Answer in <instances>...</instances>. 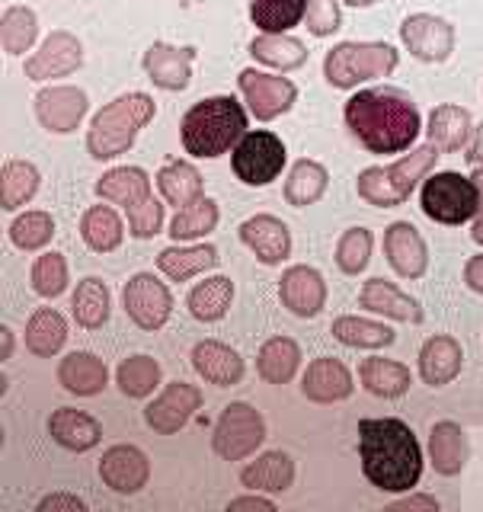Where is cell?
<instances>
[{
    "label": "cell",
    "mask_w": 483,
    "mask_h": 512,
    "mask_svg": "<svg viewBox=\"0 0 483 512\" xmlns=\"http://www.w3.org/2000/svg\"><path fill=\"white\" fill-rule=\"evenodd\" d=\"M327 186H330L327 167L317 164V160L301 157V160H295L292 170L285 176V202L292 208H308L324 199Z\"/></svg>",
    "instance_id": "36"
},
{
    "label": "cell",
    "mask_w": 483,
    "mask_h": 512,
    "mask_svg": "<svg viewBox=\"0 0 483 512\" xmlns=\"http://www.w3.org/2000/svg\"><path fill=\"white\" fill-rule=\"evenodd\" d=\"M202 410V391L189 381H173L144 407V423L157 436H176Z\"/></svg>",
    "instance_id": "14"
},
{
    "label": "cell",
    "mask_w": 483,
    "mask_h": 512,
    "mask_svg": "<svg viewBox=\"0 0 483 512\" xmlns=\"http://www.w3.org/2000/svg\"><path fill=\"white\" fill-rule=\"evenodd\" d=\"M55 237V218L48 212H23L10 224V240L16 250L23 253H36V250H45L52 244Z\"/></svg>",
    "instance_id": "47"
},
{
    "label": "cell",
    "mask_w": 483,
    "mask_h": 512,
    "mask_svg": "<svg viewBox=\"0 0 483 512\" xmlns=\"http://www.w3.org/2000/svg\"><path fill=\"white\" fill-rule=\"evenodd\" d=\"M471 180L477 183V215H474L471 237H474V244L483 247V167H474V176H471Z\"/></svg>",
    "instance_id": "54"
},
{
    "label": "cell",
    "mask_w": 483,
    "mask_h": 512,
    "mask_svg": "<svg viewBox=\"0 0 483 512\" xmlns=\"http://www.w3.org/2000/svg\"><path fill=\"white\" fill-rule=\"evenodd\" d=\"M58 384L74 397H96L106 391L109 372L100 356L87 349H74L58 362Z\"/></svg>",
    "instance_id": "26"
},
{
    "label": "cell",
    "mask_w": 483,
    "mask_h": 512,
    "mask_svg": "<svg viewBox=\"0 0 483 512\" xmlns=\"http://www.w3.org/2000/svg\"><path fill=\"white\" fill-rule=\"evenodd\" d=\"M0 340H4V349H0V359H13V330L4 324V327H0Z\"/></svg>",
    "instance_id": "57"
},
{
    "label": "cell",
    "mask_w": 483,
    "mask_h": 512,
    "mask_svg": "<svg viewBox=\"0 0 483 512\" xmlns=\"http://www.w3.org/2000/svg\"><path fill=\"white\" fill-rule=\"evenodd\" d=\"M218 218H221L218 202H215V199H208V196H202L196 205L180 208V212L173 215L167 234L173 237V244H176V240H199V237L212 234V231L218 228Z\"/></svg>",
    "instance_id": "45"
},
{
    "label": "cell",
    "mask_w": 483,
    "mask_h": 512,
    "mask_svg": "<svg viewBox=\"0 0 483 512\" xmlns=\"http://www.w3.org/2000/svg\"><path fill=\"white\" fill-rule=\"evenodd\" d=\"M231 301H234V282L228 276H208L199 285H192V292L186 295V308L202 324H215V320L228 314Z\"/></svg>",
    "instance_id": "38"
},
{
    "label": "cell",
    "mask_w": 483,
    "mask_h": 512,
    "mask_svg": "<svg viewBox=\"0 0 483 512\" xmlns=\"http://www.w3.org/2000/svg\"><path fill=\"white\" fill-rule=\"evenodd\" d=\"M237 87H240V96H244L247 109L253 112V119H260V122H272V119L285 116L298 100V87L288 77L263 74L253 68L240 71Z\"/></svg>",
    "instance_id": "13"
},
{
    "label": "cell",
    "mask_w": 483,
    "mask_h": 512,
    "mask_svg": "<svg viewBox=\"0 0 483 512\" xmlns=\"http://www.w3.org/2000/svg\"><path fill=\"white\" fill-rule=\"evenodd\" d=\"M192 368H196L208 384H218V388H234V384L244 381V372H247L240 352L221 340H202L192 346Z\"/></svg>",
    "instance_id": "24"
},
{
    "label": "cell",
    "mask_w": 483,
    "mask_h": 512,
    "mask_svg": "<svg viewBox=\"0 0 483 512\" xmlns=\"http://www.w3.org/2000/svg\"><path fill=\"white\" fill-rule=\"evenodd\" d=\"M400 52L388 42H340L324 58V77L336 90H356L365 80L391 77Z\"/></svg>",
    "instance_id": "7"
},
{
    "label": "cell",
    "mask_w": 483,
    "mask_h": 512,
    "mask_svg": "<svg viewBox=\"0 0 483 512\" xmlns=\"http://www.w3.org/2000/svg\"><path fill=\"white\" fill-rule=\"evenodd\" d=\"M343 119L368 154H404L423 132L420 109L397 87H368L352 93Z\"/></svg>",
    "instance_id": "1"
},
{
    "label": "cell",
    "mask_w": 483,
    "mask_h": 512,
    "mask_svg": "<svg viewBox=\"0 0 483 512\" xmlns=\"http://www.w3.org/2000/svg\"><path fill=\"white\" fill-rule=\"evenodd\" d=\"M471 112L464 106L455 103H442L429 112V125H426V138L436 144L439 151L445 154H455L461 151L464 144L471 141Z\"/></svg>",
    "instance_id": "31"
},
{
    "label": "cell",
    "mask_w": 483,
    "mask_h": 512,
    "mask_svg": "<svg viewBox=\"0 0 483 512\" xmlns=\"http://www.w3.org/2000/svg\"><path fill=\"white\" fill-rule=\"evenodd\" d=\"M346 7H352V10H365V7H375V4H381V0H343Z\"/></svg>",
    "instance_id": "58"
},
{
    "label": "cell",
    "mask_w": 483,
    "mask_h": 512,
    "mask_svg": "<svg viewBox=\"0 0 483 512\" xmlns=\"http://www.w3.org/2000/svg\"><path fill=\"white\" fill-rule=\"evenodd\" d=\"M464 285H468L471 292L483 295V253L471 256V260L464 263Z\"/></svg>",
    "instance_id": "55"
},
{
    "label": "cell",
    "mask_w": 483,
    "mask_h": 512,
    "mask_svg": "<svg viewBox=\"0 0 483 512\" xmlns=\"http://www.w3.org/2000/svg\"><path fill=\"white\" fill-rule=\"evenodd\" d=\"M90 100L80 87H45L36 93V119L45 132L52 135H71L80 125V119L87 116Z\"/></svg>",
    "instance_id": "17"
},
{
    "label": "cell",
    "mask_w": 483,
    "mask_h": 512,
    "mask_svg": "<svg viewBox=\"0 0 483 512\" xmlns=\"http://www.w3.org/2000/svg\"><path fill=\"white\" fill-rule=\"evenodd\" d=\"M304 26L317 39H327L333 32H340L343 26L340 0H308V7H304Z\"/></svg>",
    "instance_id": "50"
},
{
    "label": "cell",
    "mask_w": 483,
    "mask_h": 512,
    "mask_svg": "<svg viewBox=\"0 0 483 512\" xmlns=\"http://www.w3.org/2000/svg\"><path fill=\"white\" fill-rule=\"evenodd\" d=\"M359 381L368 394L384 397V400H397L410 391L413 375L404 362L394 359H362L359 365Z\"/></svg>",
    "instance_id": "34"
},
{
    "label": "cell",
    "mask_w": 483,
    "mask_h": 512,
    "mask_svg": "<svg viewBox=\"0 0 483 512\" xmlns=\"http://www.w3.org/2000/svg\"><path fill=\"white\" fill-rule=\"evenodd\" d=\"M464 368V349L455 336L439 333V336H429L420 349V375L429 388H445L452 384Z\"/></svg>",
    "instance_id": "27"
},
{
    "label": "cell",
    "mask_w": 483,
    "mask_h": 512,
    "mask_svg": "<svg viewBox=\"0 0 483 512\" xmlns=\"http://www.w3.org/2000/svg\"><path fill=\"white\" fill-rule=\"evenodd\" d=\"M359 308L372 311V314H381V317H391V320H400V324H423L426 320V311L423 304L416 301L413 295L400 292V288L388 279H368L359 292Z\"/></svg>",
    "instance_id": "23"
},
{
    "label": "cell",
    "mask_w": 483,
    "mask_h": 512,
    "mask_svg": "<svg viewBox=\"0 0 483 512\" xmlns=\"http://www.w3.org/2000/svg\"><path fill=\"white\" fill-rule=\"evenodd\" d=\"M96 196L125 208L128 231L138 240H151L164 228V205L151 192V176L141 167H112L96 180Z\"/></svg>",
    "instance_id": "6"
},
{
    "label": "cell",
    "mask_w": 483,
    "mask_h": 512,
    "mask_svg": "<svg viewBox=\"0 0 483 512\" xmlns=\"http://www.w3.org/2000/svg\"><path fill=\"white\" fill-rule=\"evenodd\" d=\"M247 135V109L237 103V96H208L186 109L180 122V141L186 154L199 160H215L237 148V141Z\"/></svg>",
    "instance_id": "3"
},
{
    "label": "cell",
    "mask_w": 483,
    "mask_h": 512,
    "mask_svg": "<svg viewBox=\"0 0 483 512\" xmlns=\"http://www.w3.org/2000/svg\"><path fill=\"white\" fill-rule=\"evenodd\" d=\"M154 180H157L160 196H164L176 208V212H180V208L196 205L205 196L202 173L192 167L189 160H167V164L157 170Z\"/></svg>",
    "instance_id": "30"
},
{
    "label": "cell",
    "mask_w": 483,
    "mask_h": 512,
    "mask_svg": "<svg viewBox=\"0 0 483 512\" xmlns=\"http://www.w3.org/2000/svg\"><path fill=\"white\" fill-rule=\"evenodd\" d=\"M160 378H164V372H160L157 359H151L148 352H135V356L122 359L119 368H116V384H119V391H122L125 397H132V400L151 397V394L160 388Z\"/></svg>",
    "instance_id": "43"
},
{
    "label": "cell",
    "mask_w": 483,
    "mask_h": 512,
    "mask_svg": "<svg viewBox=\"0 0 483 512\" xmlns=\"http://www.w3.org/2000/svg\"><path fill=\"white\" fill-rule=\"evenodd\" d=\"M301 368V346L292 336H272L256 352V372L266 384H288Z\"/></svg>",
    "instance_id": "33"
},
{
    "label": "cell",
    "mask_w": 483,
    "mask_h": 512,
    "mask_svg": "<svg viewBox=\"0 0 483 512\" xmlns=\"http://www.w3.org/2000/svg\"><path fill=\"white\" fill-rule=\"evenodd\" d=\"M388 512H439V500L432 493H404L388 503Z\"/></svg>",
    "instance_id": "52"
},
{
    "label": "cell",
    "mask_w": 483,
    "mask_h": 512,
    "mask_svg": "<svg viewBox=\"0 0 483 512\" xmlns=\"http://www.w3.org/2000/svg\"><path fill=\"white\" fill-rule=\"evenodd\" d=\"M468 164L471 167H483V122L474 128V138L468 144Z\"/></svg>",
    "instance_id": "56"
},
{
    "label": "cell",
    "mask_w": 483,
    "mask_h": 512,
    "mask_svg": "<svg viewBox=\"0 0 483 512\" xmlns=\"http://www.w3.org/2000/svg\"><path fill=\"white\" fill-rule=\"evenodd\" d=\"M231 512H240V509H263V512H272L276 509V500H269V496H260L256 490H250L247 496H237V500L228 503Z\"/></svg>",
    "instance_id": "53"
},
{
    "label": "cell",
    "mask_w": 483,
    "mask_h": 512,
    "mask_svg": "<svg viewBox=\"0 0 483 512\" xmlns=\"http://www.w3.org/2000/svg\"><path fill=\"white\" fill-rule=\"evenodd\" d=\"M266 442V420L253 404L234 400L221 410L212 429V452L221 461H244Z\"/></svg>",
    "instance_id": "9"
},
{
    "label": "cell",
    "mask_w": 483,
    "mask_h": 512,
    "mask_svg": "<svg viewBox=\"0 0 483 512\" xmlns=\"http://www.w3.org/2000/svg\"><path fill=\"white\" fill-rule=\"evenodd\" d=\"M29 282H32V292L42 298H58L68 292L71 276H68V260H64V253H55V250L42 253L39 260L32 263Z\"/></svg>",
    "instance_id": "48"
},
{
    "label": "cell",
    "mask_w": 483,
    "mask_h": 512,
    "mask_svg": "<svg viewBox=\"0 0 483 512\" xmlns=\"http://www.w3.org/2000/svg\"><path fill=\"white\" fill-rule=\"evenodd\" d=\"M333 340L352 346V349H388L397 333L388 324H378V320H368V317H356V314H343L333 320Z\"/></svg>",
    "instance_id": "40"
},
{
    "label": "cell",
    "mask_w": 483,
    "mask_h": 512,
    "mask_svg": "<svg viewBox=\"0 0 483 512\" xmlns=\"http://www.w3.org/2000/svg\"><path fill=\"white\" fill-rule=\"evenodd\" d=\"M80 237L93 253H112L122 247L125 224L109 205H90L80 218Z\"/></svg>",
    "instance_id": "41"
},
{
    "label": "cell",
    "mask_w": 483,
    "mask_h": 512,
    "mask_svg": "<svg viewBox=\"0 0 483 512\" xmlns=\"http://www.w3.org/2000/svg\"><path fill=\"white\" fill-rule=\"evenodd\" d=\"M23 340L32 356L52 359L64 349V343H68V320H64V314H58L55 308H39L26 320Z\"/></svg>",
    "instance_id": "32"
},
{
    "label": "cell",
    "mask_w": 483,
    "mask_h": 512,
    "mask_svg": "<svg viewBox=\"0 0 483 512\" xmlns=\"http://www.w3.org/2000/svg\"><path fill=\"white\" fill-rule=\"evenodd\" d=\"M157 116V103L148 93H125L106 103L90 122L87 151L93 160H116L135 144L138 132Z\"/></svg>",
    "instance_id": "4"
},
{
    "label": "cell",
    "mask_w": 483,
    "mask_h": 512,
    "mask_svg": "<svg viewBox=\"0 0 483 512\" xmlns=\"http://www.w3.org/2000/svg\"><path fill=\"white\" fill-rule=\"evenodd\" d=\"M420 208L429 221L464 224L477 215V183L455 170L429 173L420 189Z\"/></svg>",
    "instance_id": "8"
},
{
    "label": "cell",
    "mask_w": 483,
    "mask_h": 512,
    "mask_svg": "<svg viewBox=\"0 0 483 512\" xmlns=\"http://www.w3.org/2000/svg\"><path fill=\"white\" fill-rule=\"evenodd\" d=\"M80 64H84V45H80V39L68 29H55L45 36L39 52L26 58L23 71L29 80H55L74 74Z\"/></svg>",
    "instance_id": "15"
},
{
    "label": "cell",
    "mask_w": 483,
    "mask_h": 512,
    "mask_svg": "<svg viewBox=\"0 0 483 512\" xmlns=\"http://www.w3.org/2000/svg\"><path fill=\"white\" fill-rule=\"evenodd\" d=\"M196 45H170L154 42L141 58V68L148 80L160 90L180 93L192 84V61H196Z\"/></svg>",
    "instance_id": "16"
},
{
    "label": "cell",
    "mask_w": 483,
    "mask_h": 512,
    "mask_svg": "<svg viewBox=\"0 0 483 512\" xmlns=\"http://www.w3.org/2000/svg\"><path fill=\"white\" fill-rule=\"evenodd\" d=\"M362 474L381 493H410L423 477V448L416 432L397 416L359 420Z\"/></svg>",
    "instance_id": "2"
},
{
    "label": "cell",
    "mask_w": 483,
    "mask_h": 512,
    "mask_svg": "<svg viewBox=\"0 0 483 512\" xmlns=\"http://www.w3.org/2000/svg\"><path fill=\"white\" fill-rule=\"evenodd\" d=\"M436 160H439V148L432 141H426L388 167H365L356 180L359 199L375 208L404 205L416 192V186H423V180L432 173V167H436Z\"/></svg>",
    "instance_id": "5"
},
{
    "label": "cell",
    "mask_w": 483,
    "mask_h": 512,
    "mask_svg": "<svg viewBox=\"0 0 483 512\" xmlns=\"http://www.w3.org/2000/svg\"><path fill=\"white\" fill-rule=\"evenodd\" d=\"M42 173L36 164L29 160H7L4 170H0V205L4 212H16L26 202H32V196L39 192Z\"/></svg>",
    "instance_id": "42"
},
{
    "label": "cell",
    "mask_w": 483,
    "mask_h": 512,
    "mask_svg": "<svg viewBox=\"0 0 483 512\" xmlns=\"http://www.w3.org/2000/svg\"><path fill=\"white\" fill-rule=\"evenodd\" d=\"M400 42L407 45V52L416 61L426 64H442L452 58L455 45H458V32L455 26L436 13H413L400 23Z\"/></svg>",
    "instance_id": "12"
},
{
    "label": "cell",
    "mask_w": 483,
    "mask_h": 512,
    "mask_svg": "<svg viewBox=\"0 0 483 512\" xmlns=\"http://www.w3.org/2000/svg\"><path fill=\"white\" fill-rule=\"evenodd\" d=\"M308 0H250V20L260 32L282 36L304 20Z\"/></svg>",
    "instance_id": "44"
},
{
    "label": "cell",
    "mask_w": 483,
    "mask_h": 512,
    "mask_svg": "<svg viewBox=\"0 0 483 512\" xmlns=\"http://www.w3.org/2000/svg\"><path fill=\"white\" fill-rule=\"evenodd\" d=\"M279 301L295 317L311 320L327 308V282L314 266H288L279 279Z\"/></svg>",
    "instance_id": "20"
},
{
    "label": "cell",
    "mask_w": 483,
    "mask_h": 512,
    "mask_svg": "<svg viewBox=\"0 0 483 512\" xmlns=\"http://www.w3.org/2000/svg\"><path fill=\"white\" fill-rule=\"evenodd\" d=\"M384 256L400 279H423L429 269V247L420 228L410 221H394L384 231Z\"/></svg>",
    "instance_id": "19"
},
{
    "label": "cell",
    "mask_w": 483,
    "mask_h": 512,
    "mask_svg": "<svg viewBox=\"0 0 483 512\" xmlns=\"http://www.w3.org/2000/svg\"><path fill=\"white\" fill-rule=\"evenodd\" d=\"M240 240L263 266H279L292 256V231L276 215H253L240 224Z\"/></svg>",
    "instance_id": "21"
},
{
    "label": "cell",
    "mask_w": 483,
    "mask_h": 512,
    "mask_svg": "<svg viewBox=\"0 0 483 512\" xmlns=\"http://www.w3.org/2000/svg\"><path fill=\"white\" fill-rule=\"evenodd\" d=\"M285 141L272 132H247L231 151V170L244 186H269L285 170Z\"/></svg>",
    "instance_id": "10"
},
{
    "label": "cell",
    "mask_w": 483,
    "mask_h": 512,
    "mask_svg": "<svg viewBox=\"0 0 483 512\" xmlns=\"http://www.w3.org/2000/svg\"><path fill=\"white\" fill-rule=\"evenodd\" d=\"M48 436L55 445L68 448L74 455H84L90 448L100 445L103 439V426L100 420H93L90 413L74 410V407H58L48 416Z\"/></svg>",
    "instance_id": "25"
},
{
    "label": "cell",
    "mask_w": 483,
    "mask_h": 512,
    "mask_svg": "<svg viewBox=\"0 0 483 512\" xmlns=\"http://www.w3.org/2000/svg\"><path fill=\"white\" fill-rule=\"evenodd\" d=\"M151 461L138 445H112L100 458V480L119 496H135L148 487Z\"/></svg>",
    "instance_id": "18"
},
{
    "label": "cell",
    "mask_w": 483,
    "mask_h": 512,
    "mask_svg": "<svg viewBox=\"0 0 483 512\" xmlns=\"http://www.w3.org/2000/svg\"><path fill=\"white\" fill-rule=\"evenodd\" d=\"M221 263V256L212 244H196V247H167L157 253V269L173 282H189L199 272H208Z\"/></svg>",
    "instance_id": "35"
},
{
    "label": "cell",
    "mask_w": 483,
    "mask_h": 512,
    "mask_svg": "<svg viewBox=\"0 0 483 512\" xmlns=\"http://www.w3.org/2000/svg\"><path fill=\"white\" fill-rule=\"evenodd\" d=\"M372 247H375L372 231L356 224V228L343 231V237L336 240V266H340V272H346V276H359L368 266V260H372Z\"/></svg>",
    "instance_id": "49"
},
{
    "label": "cell",
    "mask_w": 483,
    "mask_h": 512,
    "mask_svg": "<svg viewBox=\"0 0 483 512\" xmlns=\"http://www.w3.org/2000/svg\"><path fill=\"white\" fill-rule=\"evenodd\" d=\"M471 455V445L464 429L455 420H439L436 426L429 429V461L432 471L442 477H458L464 471Z\"/></svg>",
    "instance_id": "28"
},
{
    "label": "cell",
    "mask_w": 483,
    "mask_h": 512,
    "mask_svg": "<svg viewBox=\"0 0 483 512\" xmlns=\"http://www.w3.org/2000/svg\"><path fill=\"white\" fill-rule=\"evenodd\" d=\"M240 484L256 493L279 496L285 490H292V484H295V461L288 452H282V448H272V452L260 455L253 464H247V468L240 471Z\"/></svg>",
    "instance_id": "29"
},
{
    "label": "cell",
    "mask_w": 483,
    "mask_h": 512,
    "mask_svg": "<svg viewBox=\"0 0 483 512\" xmlns=\"http://www.w3.org/2000/svg\"><path fill=\"white\" fill-rule=\"evenodd\" d=\"M36 512H87V503L74 493H48L39 500Z\"/></svg>",
    "instance_id": "51"
},
{
    "label": "cell",
    "mask_w": 483,
    "mask_h": 512,
    "mask_svg": "<svg viewBox=\"0 0 483 512\" xmlns=\"http://www.w3.org/2000/svg\"><path fill=\"white\" fill-rule=\"evenodd\" d=\"M352 391H356V381H352V372L340 359L320 356L304 368L301 394L311 404H340V400L352 397Z\"/></svg>",
    "instance_id": "22"
},
{
    "label": "cell",
    "mask_w": 483,
    "mask_h": 512,
    "mask_svg": "<svg viewBox=\"0 0 483 512\" xmlns=\"http://www.w3.org/2000/svg\"><path fill=\"white\" fill-rule=\"evenodd\" d=\"M250 55L260 64H266V68H276L285 74V71H298L308 64V45L295 36H288V32H282V36L263 32V36H256L250 42Z\"/></svg>",
    "instance_id": "37"
},
{
    "label": "cell",
    "mask_w": 483,
    "mask_h": 512,
    "mask_svg": "<svg viewBox=\"0 0 483 512\" xmlns=\"http://www.w3.org/2000/svg\"><path fill=\"white\" fill-rule=\"evenodd\" d=\"M112 311V295L103 279L87 276L74 285V295H71V314L74 320L84 330H100Z\"/></svg>",
    "instance_id": "39"
},
{
    "label": "cell",
    "mask_w": 483,
    "mask_h": 512,
    "mask_svg": "<svg viewBox=\"0 0 483 512\" xmlns=\"http://www.w3.org/2000/svg\"><path fill=\"white\" fill-rule=\"evenodd\" d=\"M122 308L141 330H160L173 314V295L167 282H160L151 272H135L122 288Z\"/></svg>",
    "instance_id": "11"
},
{
    "label": "cell",
    "mask_w": 483,
    "mask_h": 512,
    "mask_svg": "<svg viewBox=\"0 0 483 512\" xmlns=\"http://www.w3.org/2000/svg\"><path fill=\"white\" fill-rule=\"evenodd\" d=\"M39 36V20L29 7H7L4 20H0V39H4V52L10 58H20L29 52L32 42Z\"/></svg>",
    "instance_id": "46"
}]
</instances>
